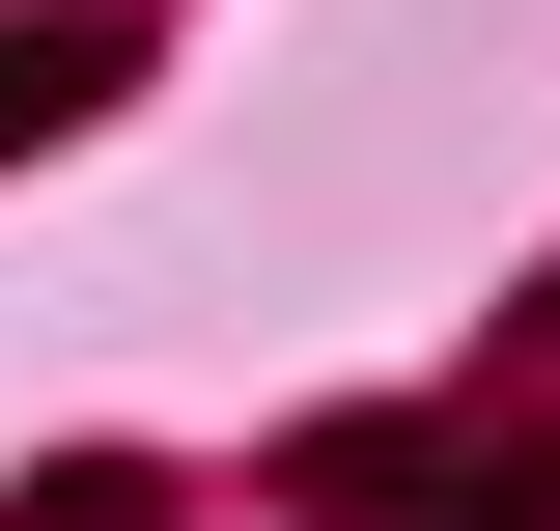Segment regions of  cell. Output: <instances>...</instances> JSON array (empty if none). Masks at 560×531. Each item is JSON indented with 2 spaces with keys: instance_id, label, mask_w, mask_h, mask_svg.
<instances>
[{
  "instance_id": "obj_1",
  "label": "cell",
  "mask_w": 560,
  "mask_h": 531,
  "mask_svg": "<svg viewBox=\"0 0 560 531\" xmlns=\"http://www.w3.org/2000/svg\"><path fill=\"white\" fill-rule=\"evenodd\" d=\"M57 113H113V28H84V0H57V28H0V140H57Z\"/></svg>"
}]
</instances>
